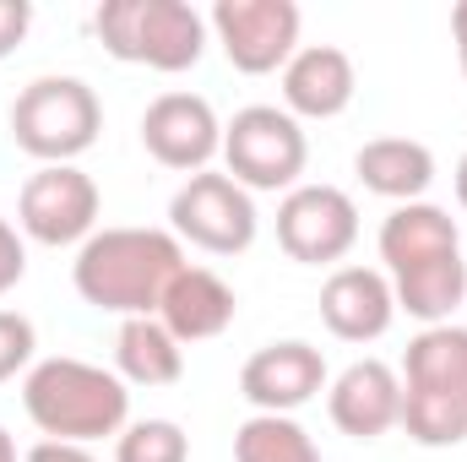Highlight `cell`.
<instances>
[{"mask_svg": "<svg viewBox=\"0 0 467 462\" xmlns=\"http://www.w3.org/2000/svg\"><path fill=\"white\" fill-rule=\"evenodd\" d=\"M22 408L44 430V441L88 446V441H104V436L125 430L130 392H125V381L115 370L71 359V353H55V359H38L22 375Z\"/></svg>", "mask_w": 467, "mask_h": 462, "instance_id": "obj_3", "label": "cell"}, {"mask_svg": "<svg viewBox=\"0 0 467 462\" xmlns=\"http://www.w3.org/2000/svg\"><path fill=\"white\" fill-rule=\"evenodd\" d=\"M141 147L163 169H180L191 180L223 152V120L202 93H158L141 115Z\"/></svg>", "mask_w": 467, "mask_h": 462, "instance_id": "obj_11", "label": "cell"}, {"mask_svg": "<svg viewBox=\"0 0 467 462\" xmlns=\"http://www.w3.org/2000/svg\"><path fill=\"white\" fill-rule=\"evenodd\" d=\"M22 272H27V250H22L16 229L0 218V294H11V289L22 283Z\"/></svg>", "mask_w": 467, "mask_h": 462, "instance_id": "obj_25", "label": "cell"}, {"mask_svg": "<svg viewBox=\"0 0 467 462\" xmlns=\"http://www.w3.org/2000/svg\"><path fill=\"white\" fill-rule=\"evenodd\" d=\"M0 462H16V446H11V436L0 430Z\"/></svg>", "mask_w": 467, "mask_h": 462, "instance_id": "obj_29", "label": "cell"}, {"mask_svg": "<svg viewBox=\"0 0 467 462\" xmlns=\"http://www.w3.org/2000/svg\"><path fill=\"white\" fill-rule=\"evenodd\" d=\"M27 462H99V457L88 446H71V441H38L27 452Z\"/></svg>", "mask_w": 467, "mask_h": 462, "instance_id": "obj_26", "label": "cell"}, {"mask_svg": "<svg viewBox=\"0 0 467 462\" xmlns=\"http://www.w3.org/2000/svg\"><path fill=\"white\" fill-rule=\"evenodd\" d=\"M353 174L369 196L408 207V202H424V191L435 185V152L413 136H375L353 152Z\"/></svg>", "mask_w": 467, "mask_h": 462, "instance_id": "obj_17", "label": "cell"}, {"mask_svg": "<svg viewBox=\"0 0 467 462\" xmlns=\"http://www.w3.org/2000/svg\"><path fill=\"white\" fill-rule=\"evenodd\" d=\"M451 38H457V60H462V77H467V0L451 11Z\"/></svg>", "mask_w": 467, "mask_h": 462, "instance_id": "obj_27", "label": "cell"}, {"mask_svg": "<svg viewBox=\"0 0 467 462\" xmlns=\"http://www.w3.org/2000/svg\"><path fill=\"white\" fill-rule=\"evenodd\" d=\"M402 386H435L467 403V327L446 321V327H424L408 359H402Z\"/></svg>", "mask_w": 467, "mask_h": 462, "instance_id": "obj_19", "label": "cell"}, {"mask_svg": "<svg viewBox=\"0 0 467 462\" xmlns=\"http://www.w3.org/2000/svg\"><path fill=\"white\" fill-rule=\"evenodd\" d=\"M223 163L244 191H294L310 163L305 125L277 104H250L223 125Z\"/></svg>", "mask_w": 467, "mask_h": 462, "instance_id": "obj_6", "label": "cell"}, {"mask_svg": "<svg viewBox=\"0 0 467 462\" xmlns=\"http://www.w3.org/2000/svg\"><path fill=\"white\" fill-rule=\"evenodd\" d=\"M180 272H185V245L169 229H99L71 261L77 294L119 321L158 316L163 289Z\"/></svg>", "mask_w": 467, "mask_h": 462, "instance_id": "obj_2", "label": "cell"}, {"mask_svg": "<svg viewBox=\"0 0 467 462\" xmlns=\"http://www.w3.org/2000/svg\"><path fill=\"white\" fill-rule=\"evenodd\" d=\"M451 185H457V202H462V213H467V152L457 158V174H451Z\"/></svg>", "mask_w": 467, "mask_h": 462, "instance_id": "obj_28", "label": "cell"}, {"mask_svg": "<svg viewBox=\"0 0 467 462\" xmlns=\"http://www.w3.org/2000/svg\"><path fill=\"white\" fill-rule=\"evenodd\" d=\"M33 348H38V332L22 310H0V386L16 381L22 370H33Z\"/></svg>", "mask_w": 467, "mask_h": 462, "instance_id": "obj_23", "label": "cell"}, {"mask_svg": "<svg viewBox=\"0 0 467 462\" xmlns=\"http://www.w3.org/2000/svg\"><path fill=\"white\" fill-rule=\"evenodd\" d=\"M27 27H33V5L27 0H0V60L16 55V44L27 38Z\"/></svg>", "mask_w": 467, "mask_h": 462, "instance_id": "obj_24", "label": "cell"}, {"mask_svg": "<svg viewBox=\"0 0 467 462\" xmlns=\"http://www.w3.org/2000/svg\"><path fill=\"white\" fill-rule=\"evenodd\" d=\"M321 321L343 343H375L397 321V294L391 278L375 267H337L321 283Z\"/></svg>", "mask_w": 467, "mask_h": 462, "instance_id": "obj_14", "label": "cell"}, {"mask_svg": "<svg viewBox=\"0 0 467 462\" xmlns=\"http://www.w3.org/2000/svg\"><path fill=\"white\" fill-rule=\"evenodd\" d=\"M99 213H104V196L93 185V174H82L77 163H44L22 180V196H16V224L27 239L38 245H88L99 234Z\"/></svg>", "mask_w": 467, "mask_h": 462, "instance_id": "obj_8", "label": "cell"}, {"mask_svg": "<svg viewBox=\"0 0 467 462\" xmlns=\"http://www.w3.org/2000/svg\"><path fill=\"white\" fill-rule=\"evenodd\" d=\"M327 392V359L321 348L305 338H283V343L255 348L239 370V397L255 414H294L305 403H316Z\"/></svg>", "mask_w": 467, "mask_h": 462, "instance_id": "obj_12", "label": "cell"}, {"mask_svg": "<svg viewBox=\"0 0 467 462\" xmlns=\"http://www.w3.org/2000/svg\"><path fill=\"white\" fill-rule=\"evenodd\" d=\"M299 5L294 0H218L207 11L213 38L223 44L234 71L244 77H266L283 71L299 55Z\"/></svg>", "mask_w": 467, "mask_h": 462, "instance_id": "obj_9", "label": "cell"}, {"mask_svg": "<svg viewBox=\"0 0 467 462\" xmlns=\"http://www.w3.org/2000/svg\"><path fill=\"white\" fill-rule=\"evenodd\" d=\"M115 462H191V436L174 419H136L115 436Z\"/></svg>", "mask_w": 467, "mask_h": 462, "instance_id": "obj_22", "label": "cell"}, {"mask_svg": "<svg viewBox=\"0 0 467 462\" xmlns=\"http://www.w3.org/2000/svg\"><path fill=\"white\" fill-rule=\"evenodd\" d=\"M239 316V294L213 272V267H191L163 289V305H158V321L180 338V343H207V338H223Z\"/></svg>", "mask_w": 467, "mask_h": 462, "instance_id": "obj_16", "label": "cell"}, {"mask_svg": "<svg viewBox=\"0 0 467 462\" xmlns=\"http://www.w3.org/2000/svg\"><path fill=\"white\" fill-rule=\"evenodd\" d=\"M255 229H261V218H255L250 191L239 180H229V174H218V169L191 174L174 191V202H169V234L180 245L207 250V256H239V250H250Z\"/></svg>", "mask_w": 467, "mask_h": 462, "instance_id": "obj_7", "label": "cell"}, {"mask_svg": "<svg viewBox=\"0 0 467 462\" xmlns=\"http://www.w3.org/2000/svg\"><path fill=\"white\" fill-rule=\"evenodd\" d=\"M327 414L353 441H380L391 425H402V375L386 359H353L327 386Z\"/></svg>", "mask_w": 467, "mask_h": 462, "instance_id": "obj_13", "label": "cell"}, {"mask_svg": "<svg viewBox=\"0 0 467 462\" xmlns=\"http://www.w3.org/2000/svg\"><path fill=\"white\" fill-rule=\"evenodd\" d=\"M104 49L125 66L147 71H191L207 55V16L191 0H104L93 16Z\"/></svg>", "mask_w": 467, "mask_h": 462, "instance_id": "obj_4", "label": "cell"}, {"mask_svg": "<svg viewBox=\"0 0 467 462\" xmlns=\"http://www.w3.org/2000/svg\"><path fill=\"white\" fill-rule=\"evenodd\" d=\"M402 430L419 446H462L467 441V403L435 386H402Z\"/></svg>", "mask_w": 467, "mask_h": 462, "instance_id": "obj_21", "label": "cell"}, {"mask_svg": "<svg viewBox=\"0 0 467 462\" xmlns=\"http://www.w3.org/2000/svg\"><path fill=\"white\" fill-rule=\"evenodd\" d=\"M380 261H386L397 310H408L424 327H446L467 299L462 234H457V218L435 202H408L386 213Z\"/></svg>", "mask_w": 467, "mask_h": 462, "instance_id": "obj_1", "label": "cell"}, {"mask_svg": "<svg viewBox=\"0 0 467 462\" xmlns=\"http://www.w3.org/2000/svg\"><path fill=\"white\" fill-rule=\"evenodd\" d=\"M234 462H321V446L294 414H250L234 430Z\"/></svg>", "mask_w": 467, "mask_h": 462, "instance_id": "obj_20", "label": "cell"}, {"mask_svg": "<svg viewBox=\"0 0 467 462\" xmlns=\"http://www.w3.org/2000/svg\"><path fill=\"white\" fill-rule=\"evenodd\" d=\"M104 131V104L82 77H33L11 104V142L44 163H77Z\"/></svg>", "mask_w": 467, "mask_h": 462, "instance_id": "obj_5", "label": "cell"}, {"mask_svg": "<svg viewBox=\"0 0 467 462\" xmlns=\"http://www.w3.org/2000/svg\"><path fill=\"white\" fill-rule=\"evenodd\" d=\"M277 245L299 267H332L358 245V207L337 185H294L277 202Z\"/></svg>", "mask_w": 467, "mask_h": 462, "instance_id": "obj_10", "label": "cell"}, {"mask_svg": "<svg viewBox=\"0 0 467 462\" xmlns=\"http://www.w3.org/2000/svg\"><path fill=\"white\" fill-rule=\"evenodd\" d=\"M358 93V71H353L348 49L337 44H305L288 66H283V110L294 120H337Z\"/></svg>", "mask_w": 467, "mask_h": 462, "instance_id": "obj_15", "label": "cell"}, {"mask_svg": "<svg viewBox=\"0 0 467 462\" xmlns=\"http://www.w3.org/2000/svg\"><path fill=\"white\" fill-rule=\"evenodd\" d=\"M115 375L125 386H174L185 375V343L158 316H130L115 332Z\"/></svg>", "mask_w": 467, "mask_h": 462, "instance_id": "obj_18", "label": "cell"}]
</instances>
